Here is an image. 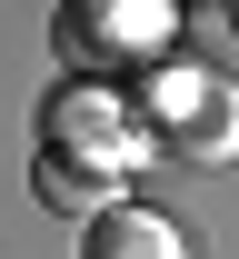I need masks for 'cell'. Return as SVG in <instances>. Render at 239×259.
Instances as JSON below:
<instances>
[{"label": "cell", "mask_w": 239, "mask_h": 259, "mask_svg": "<svg viewBox=\"0 0 239 259\" xmlns=\"http://www.w3.org/2000/svg\"><path fill=\"white\" fill-rule=\"evenodd\" d=\"M130 100H139V130H150V150H170V160H189V169L239 160V90L219 80V70L160 60Z\"/></svg>", "instance_id": "cell-1"}, {"label": "cell", "mask_w": 239, "mask_h": 259, "mask_svg": "<svg viewBox=\"0 0 239 259\" xmlns=\"http://www.w3.org/2000/svg\"><path fill=\"white\" fill-rule=\"evenodd\" d=\"M40 150L130 169V160H150V130H139V100L120 90V80H80V70H70L60 90L40 100Z\"/></svg>", "instance_id": "cell-2"}, {"label": "cell", "mask_w": 239, "mask_h": 259, "mask_svg": "<svg viewBox=\"0 0 239 259\" xmlns=\"http://www.w3.org/2000/svg\"><path fill=\"white\" fill-rule=\"evenodd\" d=\"M170 40V0H70L60 50L80 60V80H150Z\"/></svg>", "instance_id": "cell-3"}, {"label": "cell", "mask_w": 239, "mask_h": 259, "mask_svg": "<svg viewBox=\"0 0 239 259\" xmlns=\"http://www.w3.org/2000/svg\"><path fill=\"white\" fill-rule=\"evenodd\" d=\"M80 259H189L170 209H139V199H110L100 220H80Z\"/></svg>", "instance_id": "cell-4"}, {"label": "cell", "mask_w": 239, "mask_h": 259, "mask_svg": "<svg viewBox=\"0 0 239 259\" xmlns=\"http://www.w3.org/2000/svg\"><path fill=\"white\" fill-rule=\"evenodd\" d=\"M30 199H40V209H60V220H100L110 199H120V169L70 160V150H40V160H30Z\"/></svg>", "instance_id": "cell-5"}, {"label": "cell", "mask_w": 239, "mask_h": 259, "mask_svg": "<svg viewBox=\"0 0 239 259\" xmlns=\"http://www.w3.org/2000/svg\"><path fill=\"white\" fill-rule=\"evenodd\" d=\"M219 10H229V30H239V0H219Z\"/></svg>", "instance_id": "cell-6"}]
</instances>
